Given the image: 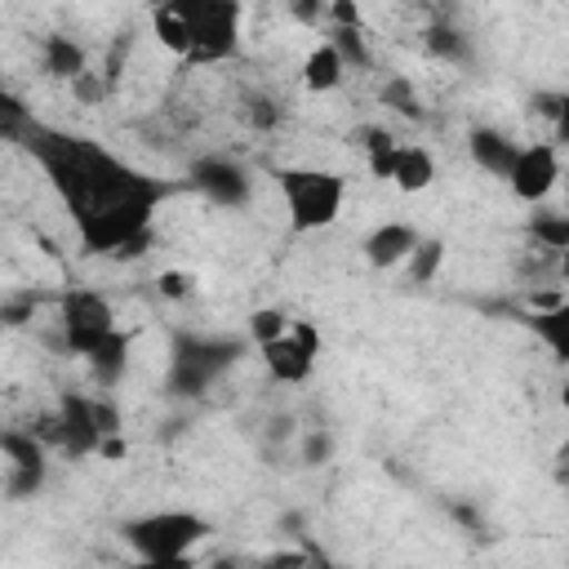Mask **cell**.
Segmentation results:
<instances>
[{"mask_svg": "<svg viewBox=\"0 0 569 569\" xmlns=\"http://www.w3.org/2000/svg\"><path fill=\"white\" fill-rule=\"evenodd\" d=\"M27 151L40 164L49 191L67 209L76 240L84 253H138L151 240V222L160 204L182 191L187 182H164L142 173L124 156L107 151L102 142L67 129H27Z\"/></svg>", "mask_w": 569, "mask_h": 569, "instance_id": "cell-1", "label": "cell"}, {"mask_svg": "<svg viewBox=\"0 0 569 569\" xmlns=\"http://www.w3.org/2000/svg\"><path fill=\"white\" fill-rule=\"evenodd\" d=\"M240 0H151V36L187 67H218L240 53Z\"/></svg>", "mask_w": 569, "mask_h": 569, "instance_id": "cell-2", "label": "cell"}, {"mask_svg": "<svg viewBox=\"0 0 569 569\" xmlns=\"http://www.w3.org/2000/svg\"><path fill=\"white\" fill-rule=\"evenodd\" d=\"M213 533L209 516L191 511V507H160V511H142L129 516L120 525L124 547L142 560V565H182L191 560V551Z\"/></svg>", "mask_w": 569, "mask_h": 569, "instance_id": "cell-3", "label": "cell"}, {"mask_svg": "<svg viewBox=\"0 0 569 569\" xmlns=\"http://www.w3.org/2000/svg\"><path fill=\"white\" fill-rule=\"evenodd\" d=\"M276 191L284 200V218L289 231L311 236V231H329L342 218L347 204V178L320 164H284L276 169Z\"/></svg>", "mask_w": 569, "mask_h": 569, "instance_id": "cell-4", "label": "cell"}, {"mask_svg": "<svg viewBox=\"0 0 569 569\" xmlns=\"http://www.w3.org/2000/svg\"><path fill=\"white\" fill-rule=\"evenodd\" d=\"M124 427V413L111 396H62L58 409L44 418V431L40 440H49L58 453L67 458H89L102 449V440L120 436Z\"/></svg>", "mask_w": 569, "mask_h": 569, "instance_id": "cell-5", "label": "cell"}, {"mask_svg": "<svg viewBox=\"0 0 569 569\" xmlns=\"http://www.w3.org/2000/svg\"><path fill=\"white\" fill-rule=\"evenodd\" d=\"M240 356H244V338H227V333H178L173 338V356H169V391L173 396H200Z\"/></svg>", "mask_w": 569, "mask_h": 569, "instance_id": "cell-6", "label": "cell"}, {"mask_svg": "<svg viewBox=\"0 0 569 569\" xmlns=\"http://www.w3.org/2000/svg\"><path fill=\"white\" fill-rule=\"evenodd\" d=\"M116 311L111 302L98 293V289H67L58 298V333H62V347L71 356H89L98 342H107L116 333Z\"/></svg>", "mask_w": 569, "mask_h": 569, "instance_id": "cell-7", "label": "cell"}, {"mask_svg": "<svg viewBox=\"0 0 569 569\" xmlns=\"http://www.w3.org/2000/svg\"><path fill=\"white\" fill-rule=\"evenodd\" d=\"M258 356H262L271 382H280V387H302V382L316 373V360H320V329H316L311 320H293V316H289L284 333L271 338V342H262Z\"/></svg>", "mask_w": 569, "mask_h": 569, "instance_id": "cell-8", "label": "cell"}, {"mask_svg": "<svg viewBox=\"0 0 569 569\" xmlns=\"http://www.w3.org/2000/svg\"><path fill=\"white\" fill-rule=\"evenodd\" d=\"M560 173H565V160H560V142L547 138V142H520L511 169H507V187L520 204H542L556 187H560Z\"/></svg>", "mask_w": 569, "mask_h": 569, "instance_id": "cell-9", "label": "cell"}, {"mask_svg": "<svg viewBox=\"0 0 569 569\" xmlns=\"http://www.w3.org/2000/svg\"><path fill=\"white\" fill-rule=\"evenodd\" d=\"M0 462H4L0 493H9V498L40 493V485L49 476V453L36 431H0Z\"/></svg>", "mask_w": 569, "mask_h": 569, "instance_id": "cell-10", "label": "cell"}, {"mask_svg": "<svg viewBox=\"0 0 569 569\" xmlns=\"http://www.w3.org/2000/svg\"><path fill=\"white\" fill-rule=\"evenodd\" d=\"M191 191H200L204 200H213V204H222V209H240V204H249V196H253V178H249V169L240 164V160H231V156H196L191 164H187V178H182Z\"/></svg>", "mask_w": 569, "mask_h": 569, "instance_id": "cell-11", "label": "cell"}, {"mask_svg": "<svg viewBox=\"0 0 569 569\" xmlns=\"http://www.w3.org/2000/svg\"><path fill=\"white\" fill-rule=\"evenodd\" d=\"M418 240H422V231H418L413 222L387 218V222H378V227L360 240V253H365V262H369L373 271H396V267H405V258L413 253Z\"/></svg>", "mask_w": 569, "mask_h": 569, "instance_id": "cell-12", "label": "cell"}, {"mask_svg": "<svg viewBox=\"0 0 569 569\" xmlns=\"http://www.w3.org/2000/svg\"><path fill=\"white\" fill-rule=\"evenodd\" d=\"M387 182L405 196H418L436 182V156L427 142H396V156H391V169H387Z\"/></svg>", "mask_w": 569, "mask_h": 569, "instance_id": "cell-13", "label": "cell"}, {"mask_svg": "<svg viewBox=\"0 0 569 569\" xmlns=\"http://www.w3.org/2000/svg\"><path fill=\"white\" fill-rule=\"evenodd\" d=\"M467 151H471L476 169H485L489 178H507V169H511L520 142H516L511 133L493 129V124H471V129H467Z\"/></svg>", "mask_w": 569, "mask_h": 569, "instance_id": "cell-14", "label": "cell"}, {"mask_svg": "<svg viewBox=\"0 0 569 569\" xmlns=\"http://www.w3.org/2000/svg\"><path fill=\"white\" fill-rule=\"evenodd\" d=\"M40 62H44V71L53 80H76L80 71H89V53L71 36H62V31H53V36L40 40Z\"/></svg>", "mask_w": 569, "mask_h": 569, "instance_id": "cell-15", "label": "cell"}, {"mask_svg": "<svg viewBox=\"0 0 569 569\" xmlns=\"http://www.w3.org/2000/svg\"><path fill=\"white\" fill-rule=\"evenodd\" d=\"M342 80H347V62H342V53H338L329 40L316 44V49L302 58V84H307L311 93H333Z\"/></svg>", "mask_w": 569, "mask_h": 569, "instance_id": "cell-16", "label": "cell"}, {"mask_svg": "<svg viewBox=\"0 0 569 569\" xmlns=\"http://www.w3.org/2000/svg\"><path fill=\"white\" fill-rule=\"evenodd\" d=\"M84 365H89V373H93L98 387H116L120 373H124V365H129V333L116 329L107 342H98V347L84 356Z\"/></svg>", "mask_w": 569, "mask_h": 569, "instance_id": "cell-17", "label": "cell"}, {"mask_svg": "<svg viewBox=\"0 0 569 569\" xmlns=\"http://www.w3.org/2000/svg\"><path fill=\"white\" fill-rule=\"evenodd\" d=\"M529 329L551 347L556 360L569 356V307L565 302H533V316H529Z\"/></svg>", "mask_w": 569, "mask_h": 569, "instance_id": "cell-18", "label": "cell"}, {"mask_svg": "<svg viewBox=\"0 0 569 569\" xmlns=\"http://www.w3.org/2000/svg\"><path fill=\"white\" fill-rule=\"evenodd\" d=\"M396 142H400V138H391V129H382V124H365V129H360L365 164H369V173H373V178H382V182H387V169H391Z\"/></svg>", "mask_w": 569, "mask_h": 569, "instance_id": "cell-19", "label": "cell"}, {"mask_svg": "<svg viewBox=\"0 0 569 569\" xmlns=\"http://www.w3.org/2000/svg\"><path fill=\"white\" fill-rule=\"evenodd\" d=\"M440 262H445V240H418L413 253L405 258V267H409V284H431L436 271H440Z\"/></svg>", "mask_w": 569, "mask_h": 569, "instance_id": "cell-20", "label": "cell"}, {"mask_svg": "<svg viewBox=\"0 0 569 569\" xmlns=\"http://www.w3.org/2000/svg\"><path fill=\"white\" fill-rule=\"evenodd\" d=\"M529 231H533V240H538L542 249H551V253L569 249V218H565V213H538Z\"/></svg>", "mask_w": 569, "mask_h": 569, "instance_id": "cell-21", "label": "cell"}, {"mask_svg": "<svg viewBox=\"0 0 569 569\" xmlns=\"http://www.w3.org/2000/svg\"><path fill=\"white\" fill-rule=\"evenodd\" d=\"M284 325H289V311H280V307H258V311H249V342L262 347V342L280 338Z\"/></svg>", "mask_w": 569, "mask_h": 569, "instance_id": "cell-22", "label": "cell"}, {"mask_svg": "<svg viewBox=\"0 0 569 569\" xmlns=\"http://www.w3.org/2000/svg\"><path fill=\"white\" fill-rule=\"evenodd\" d=\"M329 44L342 53L347 71H351V67H369V49H365V36H360V27H333Z\"/></svg>", "mask_w": 569, "mask_h": 569, "instance_id": "cell-23", "label": "cell"}, {"mask_svg": "<svg viewBox=\"0 0 569 569\" xmlns=\"http://www.w3.org/2000/svg\"><path fill=\"white\" fill-rule=\"evenodd\" d=\"M156 293H160L164 302H187V298L196 293V276L182 271V267H169V271L156 276Z\"/></svg>", "mask_w": 569, "mask_h": 569, "instance_id": "cell-24", "label": "cell"}, {"mask_svg": "<svg viewBox=\"0 0 569 569\" xmlns=\"http://www.w3.org/2000/svg\"><path fill=\"white\" fill-rule=\"evenodd\" d=\"M427 53H436V58H462L467 53V40L453 27H431L427 31Z\"/></svg>", "mask_w": 569, "mask_h": 569, "instance_id": "cell-25", "label": "cell"}, {"mask_svg": "<svg viewBox=\"0 0 569 569\" xmlns=\"http://www.w3.org/2000/svg\"><path fill=\"white\" fill-rule=\"evenodd\" d=\"M387 102H391L400 116H409V120H418V116H422V107H418V98H413V84H409V80H391V84H387Z\"/></svg>", "mask_w": 569, "mask_h": 569, "instance_id": "cell-26", "label": "cell"}, {"mask_svg": "<svg viewBox=\"0 0 569 569\" xmlns=\"http://www.w3.org/2000/svg\"><path fill=\"white\" fill-rule=\"evenodd\" d=\"M333 458V436L329 431H311L307 440H302V462L307 467H320V462H329Z\"/></svg>", "mask_w": 569, "mask_h": 569, "instance_id": "cell-27", "label": "cell"}, {"mask_svg": "<svg viewBox=\"0 0 569 569\" xmlns=\"http://www.w3.org/2000/svg\"><path fill=\"white\" fill-rule=\"evenodd\" d=\"M280 116H284V111H280L271 98H249V124H258V129H271Z\"/></svg>", "mask_w": 569, "mask_h": 569, "instance_id": "cell-28", "label": "cell"}, {"mask_svg": "<svg viewBox=\"0 0 569 569\" xmlns=\"http://www.w3.org/2000/svg\"><path fill=\"white\" fill-rule=\"evenodd\" d=\"M329 18H333V27H360V9L351 0H333L329 4Z\"/></svg>", "mask_w": 569, "mask_h": 569, "instance_id": "cell-29", "label": "cell"}, {"mask_svg": "<svg viewBox=\"0 0 569 569\" xmlns=\"http://www.w3.org/2000/svg\"><path fill=\"white\" fill-rule=\"evenodd\" d=\"M0 485H4V462H0Z\"/></svg>", "mask_w": 569, "mask_h": 569, "instance_id": "cell-30", "label": "cell"}]
</instances>
